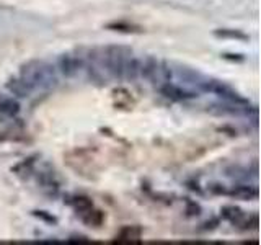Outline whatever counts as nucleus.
I'll use <instances>...</instances> for the list:
<instances>
[{"label":"nucleus","instance_id":"nucleus-1","mask_svg":"<svg viewBox=\"0 0 261 245\" xmlns=\"http://www.w3.org/2000/svg\"><path fill=\"white\" fill-rule=\"evenodd\" d=\"M18 77L27 82L31 87V90L51 88L57 84L54 67L44 61H30L27 64H23Z\"/></svg>","mask_w":261,"mask_h":245},{"label":"nucleus","instance_id":"nucleus-2","mask_svg":"<svg viewBox=\"0 0 261 245\" xmlns=\"http://www.w3.org/2000/svg\"><path fill=\"white\" fill-rule=\"evenodd\" d=\"M130 53H133V49H129L126 46H118V44L103 47L105 67H106V72H108L113 79L122 80V77H124V65Z\"/></svg>","mask_w":261,"mask_h":245},{"label":"nucleus","instance_id":"nucleus-3","mask_svg":"<svg viewBox=\"0 0 261 245\" xmlns=\"http://www.w3.org/2000/svg\"><path fill=\"white\" fill-rule=\"evenodd\" d=\"M204 90H207L211 93H216L219 96H222L224 100H227L228 103H232L235 106H247L248 100L243 98L237 90H233L230 85H227L225 82L220 80H202L199 84Z\"/></svg>","mask_w":261,"mask_h":245},{"label":"nucleus","instance_id":"nucleus-4","mask_svg":"<svg viewBox=\"0 0 261 245\" xmlns=\"http://www.w3.org/2000/svg\"><path fill=\"white\" fill-rule=\"evenodd\" d=\"M57 67H59L62 76L73 77L82 67H84V56L73 54V53H65V54L59 56V59H57Z\"/></svg>","mask_w":261,"mask_h":245},{"label":"nucleus","instance_id":"nucleus-5","mask_svg":"<svg viewBox=\"0 0 261 245\" xmlns=\"http://www.w3.org/2000/svg\"><path fill=\"white\" fill-rule=\"evenodd\" d=\"M159 90L163 96L173 102H185V100H191V98L198 96L194 92H190V90H186L176 84H171V82H165V84L159 85Z\"/></svg>","mask_w":261,"mask_h":245},{"label":"nucleus","instance_id":"nucleus-6","mask_svg":"<svg viewBox=\"0 0 261 245\" xmlns=\"http://www.w3.org/2000/svg\"><path fill=\"white\" fill-rule=\"evenodd\" d=\"M36 182L44 191H51V193H56L61 186L59 177H57L54 170H49V168L36 172Z\"/></svg>","mask_w":261,"mask_h":245},{"label":"nucleus","instance_id":"nucleus-7","mask_svg":"<svg viewBox=\"0 0 261 245\" xmlns=\"http://www.w3.org/2000/svg\"><path fill=\"white\" fill-rule=\"evenodd\" d=\"M5 87L12 95L18 96V98H28L31 95V92H33L31 87L24 80H21L20 77H10L7 80Z\"/></svg>","mask_w":261,"mask_h":245},{"label":"nucleus","instance_id":"nucleus-8","mask_svg":"<svg viewBox=\"0 0 261 245\" xmlns=\"http://www.w3.org/2000/svg\"><path fill=\"white\" fill-rule=\"evenodd\" d=\"M225 194L232 196V198H237V200L250 201V200L258 198V188L251 186V185H237L232 188L230 191H227Z\"/></svg>","mask_w":261,"mask_h":245},{"label":"nucleus","instance_id":"nucleus-9","mask_svg":"<svg viewBox=\"0 0 261 245\" xmlns=\"http://www.w3.org/2000/svg\"><path fill=\"white\" fill-rule=\"evenodd\" d=\"M141 65H142V57L130 53L126 61V65H124V77L122 79H127V80L139 79L141 77Z\"/></svg>","mask_w":261,"mask_h":245},{"label":"nucleus","instance_id":"nucleus-10","mask_svg":"<svg viewBox=\"0 0 261 245\" xmlns=\"http://www.w3.org/2000/svg\"><path fill=\"white\" fill-rule=\"evenodd\" d=\"M79 216L82 219V223L90 227H100L105 223V214L100 209H95V206L84 211V212H80Z\"/></svg>","mask_w":261,"mask_h":245},{"label":"nucleus","instance_id":"nucleus-11","mask_svg":"<svg viewBox=\"0 0 261 245\" xmlns=\"http://www.w3.org/2000/svg\"><path fill=\"white\" fill-rule=\"evenodd\" d=\"M220 216H222V219H225L227 223L239 226L247 214H245V211H242L239 206H224L220 209Z\"/></svg>","mask_w":261,"mask_h":245},{"label":"nucleus","instance_id":"nucleus-12","mask_svg":"<svg viewBox=\"0 0 261 245\" xmlns=\"http://www.w3.org/2000/svg\"><path fill=\"white\" fill-rule=\"evenodd\" d=\"M0 113L7 116H15L20 113V103L13 96H0Z\"/></svg>","mask_w":261,"mask_h":245},{"label":"nucleus","instance_id":"nucleus-13","mask_svg":"<svg viewBox=\"0 0 261 245\" xmlns=\"http://www.w3.org/2000/svg\"><path fill=\"white\" fill-rule=\"evenodd\" d=\"M36 155H33V157H28V159H24L21 160L18 165H15L13 172H15V175H18V177H30L31 174H35V168H36Z\"/></svg>","mask_w":261,"mask_h":245},{"label":"nucleus","instance_id":"nucleus-14","mask_svg":"<svg viewBox=\"0 0 261 245\" xmlns=\"http://www.w3.org/2000/svg\"><path fill=\"white\" fill-rule=\"evenodd\" d=\"M139 237H141V229L133 226V227H122L116 239L119 242H136L139 240Z\"/></svg>","mask_w":261,"mask_h":245},{"label":"nucleus","instance_id":"nucleus-15","mask_svg":"<svg viewBox=\"0 0 261 245\" xmlns=\"http://www.w3.org/2000/svg\"><path fill=\"white\" fill-rule=\"evenodd\" d=\"M70 204H72V208L75 209L77 214H80V212H84L90 208H93V201L87 198V196H73Z\"/></svg>","mask_w":261,"mask_h":245},{"label":"nucleus","instance_id":"nucleus-16","mask_svg":"<svg viewBox=\"0 0 261 245\" xmlns=\"http://www.w3.org/2000/svg\"><path fill=\"white\" fill-rule=\"evenodd\" d=\"M216 36L220 38H237V39H248V36L242 31H233V30H217Z\"/></svg>","mask_w":261,"mask_h":245},{"label":"nucleus","instance_id":"nucleus-17","mask_svg":"<svg viewBox=\"0 0 261 245\" xmlns=\"http://www.w3.org/2000/svg\"><path fill=\"white\" fill-rule=\"evenodd\" d=\"M199 204L196 203V201H191V200H188L186 201V212H188V216H194V214H199Z\"/></svg>","mask_w":261,"mask_h":245},{"label":"nucleus","instance_id":"nucleus-18","mask_svg":"<svg viewBox=\"0 0 261 245\" xmlns=\"http://www.w3.org/2000/svg\"><path fill=\"white\" fill-rule=\"evenodd\" d=\"M217 224H219V220H217V219H214L212 223H204V224H202L204 227H201V231H207V229H216Z\"/></svg>","mask_w":261,"mask_h":245},{"label":"nucleus","instance_id":"nucleus-19","mask_svg":"<svg viewBox=\"0 0 261 245\" xmlns=\"http://www.w3.org/2000/svg\"><path fill=\"white\" fill-rule=\"evenodd\" d=\"M36 216H38V217H43V219H46V220H51V223H56V219H54L53 216H47V214H46V211H36Z\"/></svg>","mask_w":261,"mask_h":245},{"label":"nucleus","instance_id":"nucleus-20","mask_svg":"<svg viewBox=\"0 0 261 245\" xmlns=\"http://www.w3.org/2000/svg\"><path fill=\"white\" fill-rule=\"evenodd\" d=\"M70 242H84V243H88L90 240L87 239V237H84V235H75V237H72Z\"/></svg>","mask_w":261,"mask_h":245}]
</instances>
